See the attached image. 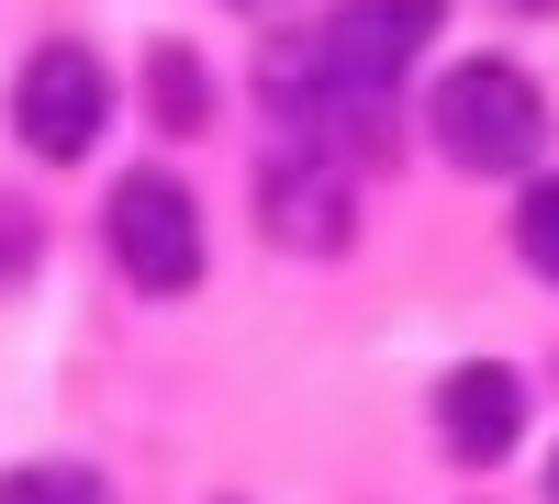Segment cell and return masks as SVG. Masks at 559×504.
<instances>
[{"label": "cell", "instance_id": "cell-1", "mask_svg": "<svg viewBox=\"0 0 559 504\" xmlns=\"http://www.w3.org/2000/svg\"><path fill=\"white\" fill-rule=\"evenodd\" d=\"M437 146L471 168V179H515V168H537V146H548V102H537V79L503 68V57L448 68V79H437Z\"/></svg>", "mask_w": 559, "mask_h": 504}, {"label": "cell", "instance_id": "cell-2", "mask_svg": "<svg viewBox=\"0 0 559 504\" xmlns=\"http://www.w3.org/2000/svg\"><path fill=\"white\" fill-rule=\"evenodd\" d=\"M258 224H269V247H292V258H336V247L358 236L347 157L313 146V134H292V146L258 168Z\"/></svg>", "mask_w": 559, "mask_h": 504}, {"label": "cell", "instance_id": "cell-3", "mask_svg": "<svg viewBox=\"0 0 559 504\" xmlns=\"http://www.w3.org/2000/svg\"><path fill=\"white\" fill-rule=\"evenodd\" d=\"M112 258H123L134 292H191L202 281V213L168 168H134L112 191Z\"/></svg>", "mask_w": 559, "mask_h": 504}, {"label": "cell", "instance_id": "cell-4", "mask_svg": "<svg viewBox=\"0 0 559 504\" xmlns=\"http://www.w3.org/2000/svg\"><path fill=\"white\" fill-rule=\"evenodd\" d=\"M102 113H112V79L90 45H34L23 79H12V124L34 157H90L102 146Z\"/></svg>", "mask_w": 559, "mask_h": 504}, {"label": "cell", "instance_id": "cell-5", "mask_svg": "<svg viewBox=\"0 0 559 504\" xmlns=\"http://www.w3.org/2000/svg\"><path fill=\"white\" fill-rule=\"evenodd\" d=\"M437 437H448L471 471H492L503 448L526 437V382L503 371V359H471V371H448V382H437Z\"/></svg>", "mask_w": 559, "mask_h": 504}, {"label": "cell", "instance_id": "cell-6", "mask_svg": "<svg viewBox=\"0 0 559 504\" xmlns=\"http://www.w3.org/2000/svg\"><path fill=\"white\" fill-rule=\"evenodd\" d=\"M146 102H157V134H191V124H213V79H202V57L157 45V57H146Z\"/></svg>", "mask_w": 559, "mask_h": 504}, {"label": "cell", "instance_id": "cell-7", "mask_svg": "<svg viewBox=\"0 0 559 504\" xmlns=\"http://www.w3.org/2000/svg\"><path fill=\"white\" fill-rule=\"evenodd\" d=\"M0 504H112L90 471H68V460H45V471H12L0 482Z\"/></svg>", "mask_w": 559, "mask_h": 504}, {"label": "cell", "instance_id": "cell-8", "mask_svg": "<svg viewBox=\"0 0 559 504\" xmlns=\"http://www.w3.org/2000/svg\"><path fill=\"white\" fill-rule=\"evenodd\" d=\"M515 247H526V269L559 281V179H537V191L515 202Z\"/></svg>", "mask_w": 559, "mask_h": 504}, {"label": "cell", "instance_id": "cell-9", "mask_svg": "<svg viewBox=\"0 0 559 504\" xmlns=\"http://www.w3.org/2000/svg\"><path fill=\"white\" fill-rule=\"evenodd\" d=\"M34 258V224H0V269H23Z\"/></svg>", "mask_w": 559, "mask_h": 504}, {"label": "cell", "instance_id": "cell-10", "mask_svg": "<svg viewBox=\"0 0 559 504\" xmlns=\"http://www.w3.org/2000/svg\"><path fill=\"white\" fill-rule=\"evenodd\" d=\"M236 12H258V23H280V12H292V0H236Z\"/></svg>", "mask_w": 559, "mask_h": 504}, {"label": "cell", "instance_id": "cell-11", "mask_svg": "<svg viewBox=\"0 0 559 504\" xmlns=\"http://www.w3.org/2000/svg\"><path fill=\"white\" fill-rule=\"evenodd\" d=\"M548 493H559V460H548Z\"/></svg>", "mask_w": 559, "mask_h": 504}, {"label": "cell", "instance_id": "cell-12", "mask_svg": "<svg viewBox=\"0 0 559 504\" xmlns=\"http://www.w3.org/2000/svg\"><path fill=\"white\" fill-rule=\"evenodd\" d=\"M515 12H537V0H515Z\"/></svg>", "mask_w": 559, "mask_h": 504}]
</instances>
